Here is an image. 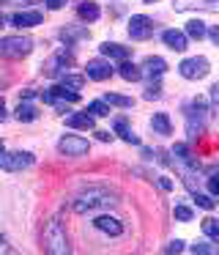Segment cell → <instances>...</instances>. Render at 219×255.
I'll use <instances>...</instances> for the list:
<instances>
[{"label": "cell", "instance_id": "1", "mask_svg": "<svg viewBox=\"0 0 219 255\" xmlns=\"http://www.w3.org/2000/svg\"><path fill=\"white\" fill-rule=\"evenodd\" d=\"M115 203V195L107 192V189H88L85 195L74 200V211L77 214H85V211L93 209H104V206H112Z\"/></svg>", "mask_w": 219, "mask_h": 255}, {"label": "cell", "instance_id": "34", "mask_svg": "<svg viewBox=\"0 0 219 255\" xmlns=\"http://www.w3.org/2000/svg\"><path fill=\"white\" fill-rule=\"evenodd\" d=\"M44 3H47L49 11H58V8H63V6H66V0H44Z\"/></svg>", "mask_w": 219, "mask_h": 255}, {"label": "cell", "instance_id": "28", "mask_svg": "<svg viewBox=\"0 0 219 255\" xmlns=\"http://www.w3.org/2000/svg\"><path fill=\"white\" fill-rule=\"evenodd\" d=\"M173 154L178 156V162H184V165H195V159H192V154H189V148H186L184 143H175V148H173Z\"/></svg>", "mask_w": 219, "mask_h": 255}, {"label": "cell", "instance_id": "16", "mask_svg": "<svg viewBox=\"0 0 219 255\" xmlns=\"http://www.w3.org/2000/svg\"><path fill=\"white\" fill-rule=\"evenodd\" d=\"M93 124H96V121H93V116H91V113H74V116H69V118H66V127H71V129H85V132H88V129H93Z\"/></svg>", "mask_w": 219, "mask_h": 255}, {"label": "cell", "instance_id": "33", "mask_svg": "<svg viewBox=\"0 0 219 255\" xmlns=\"http://www.w3.org/2000/svg\"><path fill=\"white\" fill-rule=\"evenodd\" d=\"M181 250H184V242H181V239H175V242H170L167 247H164V253H181Z\"/></svg>", "mask_w": 219, "mask_h": 255}, {"label": "cell", "instance_id": "37", "mask_svg": "<svg viewBox=\"0 0 219 255\" xmlns=\"http://www.w3.org/2000/svg\"><path fill=\"white\" fill-rule=\"evenodd\" d=\"M208 36H211V41L214 44H219V28H211V30H206Z\"/></svg>", "mask_w": 219, "mask_h": 255}, {"label": "cell", "instance_id": "20", "mask_svg": "<svg viewBox=\"0 0 219 255\" xmlns=\"http://www.w3.org/2000/svg\"><path fill=\"white\" fill-rule=\"evenodd\" d=\"M38 118V110L33 105H27V102H19V107H16V121H22V124H30V121H36Z\"/></svg>", "mask_w": 219, "mask_h": 255}, {"label": "cell", "instance_id": "24", "mask_svg": "<svg viewBox=\"0 0 219 255\" xmlns=\"http://www.w3.org/2000/svg\"><path fill=\"white\" fill-rule=\"evenodd\" d=\"M88 28H63L60 30V39L63 41H77V39H88Z\"/></svg>", "mask_w": 219, "mask_h": 255}, {"label": "cell", "instance_id": "44", "mask_svg": "<svg viewBox=\"0 0 219 255\" xmlns=\"http://www.w3.org/2000/svg\"><path fill=\"white\" fill-rule=\"evenodd\" d=\"M0 25H3V14H0Z\"/></svg>", "mask_w": 219, "mask_h": 255}, {"label": "cell", "instance_id": "19", "mask_svg": "<svg viewBox=\"0 0 219 255\" xmlns=\"http://www.w3.org/2000/svg\"><path fill=\"white\" fill-rule=\"evenodd\" d=\"M206 30H208V25L203 22V19H189V22H186V39H203V36H206Z\"/></svg>", "mask_w": 219, "mask_h": 255}, {"label": "cell", "instance_id": "40", "mask_svg": "<svg viewBox=\"0 0 219 255\" xmlns=\"http://www.w3.org/2000/svg\"><path fill=\"white\" fill-rule=\"evenodd\" d=\"M33 96H36V91H33V88H27V91H22V99H33Z\"/></svg>", "mask_w": 219, "mask_h": 255}, {"label": "cell", "instance_id": "14", "mask_svg": "<svg viewBox=\"0 0 219 255\" xmlns=\"http://www.w3.org/2000/svg\"><path fill=\"white\" fill-rule=\"evenodd\" d=\"M102 55H107V58H118V61H129V55H131V47H123V44H115V41H104L102 47Z\"/></svg>", "mask_w": 219, "mask_h": 255}, {"label": "cell", "instance_id": "2", "mask_svg": "<svg viewBox=\"0 0 219 255\" xmlns=\"http://www.w3.org/2000/svg\"><path fill=\"white\" fill-rule=\"evenodd\" d=\"M30 50H33V39H27V36H3L0 39V58L19 61V58L30 55Z\"/></svg>", "mask_w": 219, "mask_h": 255}, {"label": "cell", "instance_id": "35", "mask_svg": "<svg viewBox=\"0 0 219 255\" xmlns=\"http://www.w3.org/2000/svg\"><path fill=\"white\" fill-rule=\"evenodd\" d=\"M208 189H211V195H217V192H219V181H217V176L208 178Z\"/></svg>", "mask_w": 219, "mask_h": 255}, {"label": "cell", "instance_id": "39", "mask_svg": "<svg viewBox=\"0 0 219 255\" xmlns=\"http://www.w3.org/2000/svg\"><path fill=\"white\" fill-rule=\"evenodd\" d=\"M96 137L102 140V143H107V140H112V134H110V132H96Z\"/></svg>", "mask_w": 219, "mask_h": 255}, {"label": "cell", "instance_id": "11", "mask_svg": "<svg viewBox=\"0 0 219 255\" xmlns=\"http://www.w3.org/2000/svg\"><path fill=\"white\" fill-rule=\"evenodd\" d=\"M164 72H167V63H164L162 58H153V55H148L145 61H142V66H140L142 77H162Z\"/></svg>", "mask_w": 219, "mask_h": 255}, {"label": "cell", "instance_id": "18", "mask_svg": "<svg viewBox=\"0 0 219 255\" xmlns=\"http://www.w3.org/2000/svg\"><path fill=\"white\" fill-rule=\"evenodd\" d=\"M118 74L126 80V83H137V80H142V74H140V66H134V63H129V61H120V66H118Z\"/></svg>", "mask_w": 219, "mask_h": 255}, {"label": "cell", "instance_id": "25", "mask_svg": "<svg viewBox=\"0 0 219 255\" xmlns=\"http://www.w3.org/2000/svg\"><path fill=\"white\" fill-rule=\"evenodd\" d=\"M203 233H206L211 242H219V222L214 220V217H206V220H203Z\"/></svg>", "mask_w": 219, "mask_h": 255}, {"label": "cell", "instance_id": "38", "mask_svg": "<svg viewBox=\"0 0 219 255\" xmlns=\"http://www.w3.org/2000/svg\"><path fill=\"white\" fill-rule=\"evenodd\" d=\"M3 3H14V6H27V3H38V0H3Z\"/></svg>", "mask_w": 219, "mask_h": 255}, {"label": "cell", "instance_id": "15", "mask_svg": "<svg viewBox=\"0 0 219 255\" xmlns=\"http://www.w3.org/2000/svg\"><path fill=\"white\" fill-rule=\"evenodd\" d=\"M175 11H189V8H206V11H217L214 0H175Z\"/></svg>", "mask_w": 219, "mask_h": 255}, {"label": "cell", "instance_id": "43", "mask_svg": "<svg viewBox=\"0 0 219 255\" xmlns=\"http://www.w3.org/2000/svg\"><path fill=\"white\" fill-rule=\"evenodd\" d=\"M142 3H156V0H142Z\"/></svg>", "mask_w": 219, "mask_h": 255}, {"label": "cell", "instance_id": "17", "mask_svg": "<svg viewBox=\"0 0 219 255\" xmlns=\"http://www.w3.org/2000/svg\"><path fill=\"white\" fill-rule=\"evenodd\" d=\"M77 14H80V19H85V22H96V19L102 17L99 6H96V3H91V0L80 3V6H77Z\"/></svg>", "mask_w": 219, "mask_h": 255}, {"label": "cell", "instance_id": "29", "mask_svg": "<svg viewBox=\"0 0 219 255\" xmlns=\"http://www.w3.org/2000/svg\"><path fill=\"white\" fill-rule=\"evenodd\" d=\"M195 203L200 206V209H208V211H211L214 206H217V200H214V195H200V192H195Z\"/></svg>", "mask_w": 219, "mask_h": 255}, {"label": "cell", "instance_id": "27", "mask_svg": "<svg viewBox=\"0 0 219 255\" xmlns=\"http://www.w3.org/2000/svg\"><path fill=\"white\" fill-rule=\"evenodd\" d=\"M88 113H91L93 118H104V116H110V107H107V102H91V105H88Z\"/></svg>", "mask_w": 219, "mask_h": 255}, {"label": "cell", "instance_id": "10", "mask_svg": "<svg viewBox=\"0 0 219 255\" xmlns=\"http://www.w3.org/2000/svg\"><path fill=\"white\" fill-rule=\"evenodd\" d=\"M93 228H96V231H102V233H107V236H120V233H123V225H120V220H115V217H107V214L96 217V220H93Z\"/></svg>", "mask_w": 219, "mask_h": 255}, {"label": "cell", "instance_id": "13", "mask_svg": "<svg viewBox=\"0 0 219 255\" xmlns=\"http://www.w3.org/2000/svg\"><path fill=\"white\" fill-rule=\"evenodd\" d=\"M41 11H16L14 17H11V22L16 25V28H36V25H41Z\"/></svg>", "mask_w": 219, "mask_h": 255}, {"label": "cell", "instance_id": "36", "mask_svg": "<svg viewBox=\"0 0 219 255\" xmlns=\"http://www.w3.org/2000/svg\"><path fill=\"white\" fill-rule=\"evenodd\" d=\"M159 187H162V189H167V192H170V189H173V181H170V178H159Z\"/></svg>", "mask_w": 219, "mask_h": 255}, {"label": "cell", "instance_id": "26", "mask_svg": "<svg viewBox=\"0 0 219 255\" xmlns=\"http://www.w3.org/2000/svg\"><path fill=\"white\" fill-rule=\"evenodd\" d=\"M104 102H107V105H115V107H131L134 105V102L129 99V96H120V94H104Z\"/></svg>", "mask_w": 219, "mask_h": 255}, {"label": "cell", "instance_id": "7", "mask_svg": "<svg viewBox=\"0 0 219 255\" xmlns=\"http://www.w3.org/2000/svg\"><path fill=\"white\" fill-rule=\"evenodd\" d=\"M69 63H71V52L60 50V52H55L49 61H44L41 72L47 74V77H60V74L66 72V66H69Z\"/></svg>", "mask_w": 219, "mask_h": 255}, {"label": "cell", "instance_id": "23", "mask_svg": "<svg viewBox=\"0 0 219 255\" xmlns=\"http://www.w3.org/2000/svg\"><path fill=\"white\" fill-rule=\"evenodd\" d=\"M60 85H63V88H69V91H80L82 85H85V74H63Z\"/></svg>", "mask_w": 219, "mask_h": 255}, {"label": "cell", "instance_id": "21", "mask_svg": "<svg viewBox=\"0 0 219 255\" xmlns=\"http://www.w3.org/2000/svg\"><path fill=\"white\" fill-rule=\"evenodd\" d=\"M151 127H153V132H156V134H170V132H173V124H170L167 113H156L153 121H151Z\"/></svg>", "mask_w": 219, "mask_h": 255}, {"label": "cell", "instance_id": "22", "mask_svg": "<svg viewBox=\"0 0 219 255\" xmlns=\"http://www.w3.org/2000/svg\"><path fill=\"white\" fill-rule=\"evenodd\" d=\"M115 132H118L120 137L126 140V143H134V145H140V137H137V134L131 132V129H129V124H126L123 118H118V121H115Z\"/></svg>", "mask_w": 219, "mask_h": 255}, {"label": "cell", "instance_id": "41", "mask_svg": "<svg viewBox=\"0 0 219 255\" xmlns=\"http://www.w3.org/2000/svg\"><path fill=\"white\" fill-rule=\"evenodd\" d=\"M3 118H5V102L0 99V121H3Z\"/></svg>", "mask_w": 219, "mask_h": 255}, {"label": "cell", "instance_id": "42", "mask_svg": "<svg viewBox=\"0 0 219 255\" xmlns=\"http://www.w3.org/2000/svg\"><path fill=\"white\" fill-rule=\"evenodd\" d=\"M3 151H5V145H3V140H0V154H3Z\"/></svg>", "mask_w": 219, "mask_h": 255}, {"label": "cell", "instance_id": "3", "mask_svg": "<svg viewBox=\"0 0 219 255\" xmlns=\"http://www.w3.org/2000/svg\"><path fill=\"white\" fill-rule=\"evenodd\" d=\"M44 250L47 253H69V244H66V233L60 228L58 220H52L44 231Z\"/></svg>", "mask_w": 219, "mask_h": 255}, {"label": "cell", "instance_id": "8", "mask_svg": "<svg viewBox=\"0 0 219 255\" xmlns=\"http://www.w3.org/2000/svg\"><path fill=\"white\" fill-rule=\"evenodd\" d=\"M88 140L85 137H77V134H66L63 140L58 143V151L60 154H66V156H82V154H88Z\"/></svg>", "mask_w": 219, "mask_h": 255}, {"label": "cell", "instance_id": "4", "mask_svg": "<svg viewBox=\"0 0 219 255\" xmlns=\"http://www.w3.org/2000/svg\"><path fill=\"white\" fill-rule=\"evenodd\" d=\"M33 165V154L27 151H11V154H0V167L8 173H16V170H25V167Z\"/></svg>", "mask_w": 219, "mask_h": 255}, {"label": "cell", "instance_id": "9", "mask_svg": "<svg viewBox=\"0 0 219 255\" xmlns=\"http://www.w3.org/2000/svg\"><path fill=\"white\" fill-rule=\"evenodd\" d=\"M112 63L110 61H102V58H96V61H88V66H85V77L88 80H96V83H104V80H110L112 77Z\"/></svg>", "mask_w": 219, "mask_h": 255}, {"label": "cell", "instance_id": "30", "mask_svg": "<svg viewBox=\"0 0 219 255\" xmlns=\"http://www.w3.org/2000/svg\"><path fill=\"white\" fill-rule=\"evenodd\" d=\"M173 214H175V220H181V222H189L192 220V209H189V206H175Z\"/></svg>", "mask_w": 219, "mask_h": 255}, {"label": "cell", "instance_id": "31", "mask_svg": "<svg viewBox=\"0 0 219 255\" xmlns=\"http://www.w3.org/2000/svg\"><path fill=\"white\" fill-rule=\"evenodd\" d=\"M159 96H162V85L159 83H151L145 88V99H159Z\"/></svg>", "mask_w": 219, "mask_h": 255}, {"label": "cell", "instance_id": "12", "mask_svg": "<svg viewBox=\"0 0 219 255\" xmlns=\"http://www.w3.org/2000/svg\"><path fill=\"white\" fill-rule=\"evenodd\" d=\"M162 41L170 47V50H175V52H184V50H186V44H189V39H186L184 30H173V28L162 33Z\"/></svg>", "mask_w": 219, "mask_h": 255}, {"label": "cell", "instance_id": "5", "mask_svg": "<svg viewBox=\"0 0 219 255\" xmlns=\"http://www.w3.org/2000/svg\"><path fill=\"white\" fill-rule=\"evenodd\" d=\"M208 69H211V63L206 58H186V61H181L178 72L184 80H200L208 74Z\"/></svg>", "mask_w": 219, "mask_h": 255}, {"label": "cell", "instance_id": "6", "mask_svg": "<svg viewBox=\"0 0 219 255\" xmlns=\"http://www.w3.org/2000/svg\"><path fill=\"white\" fill-rule=\"evenodd\" d=\"M129 36L134 41H145L153 36V19L145 17V14H134L129 19Z\"/></svg>", "mask_w": 219, "mask_h": 255}, {"label": "cell", "instance_id": "32", "mask_svg": "<svg viewBox=\"0 0 219 255\" xmlns=\"http://www.w3.org/2000/svg\"><path fill=\"white\" fill-rule=\"evenodd\" d=\"M192 253H200V255H214V247H208L206 242H197V244H192Z\"/></svg>", "mask_w": 219, "mask_h": 255}]
</instances>
